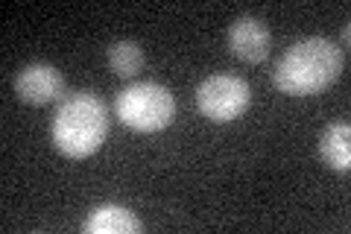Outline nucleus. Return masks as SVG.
Returning <instances> with one entry per match:
<instances>
[{"instance_id":"1","label":"nucleus","mask_w":351,"mask_h":234,"mask_svg":"<svg viewBox=\"0 0 351 234\" xmlns=\"http://www.w3.org/2000/svg\"><path fill=\"white\" fill-rule=\"evenodd\" d=\"M346 68V53L337 41L311 36L295 41L293 47L278 59L272 80L284 94L293 97H311L325 91L328 85L339 80Z\"/></svg>"},{"instance_id":"2","label":"nucleus","mask_w":351,"mask_h":234,"mask_svg":"<svg viewBox=\"0 0 351 234\" xmlns=\"http://www.w3.org/2000/svg\"><path fill=\"white\" fill-rule=\"evenodd\" d=\"M108 135L106 103L91 91H73L62 97L53 115V143L68 159H88L103 147Z\"/></svg>"},{"instance_id":"3","label":"nucleus","mask_w":351,"mask_h":234,"mask_svg":"<svg viewBox=\"0 0 351 234\" xmlns=\"http://www.w3.org/2000/svg\"><path fill=\"white\" fill-rule=\"evenodd\" d=\"M114 111L120 124L135 132H158L173 124L176 97L158 82H135L126 85L114 100Z\"/></svg>"},{"instance_id":"4","label":"nucleus","mask_w":351,"mask_h":234,"mask_svg":"<svg viewBox=\"0 0 351 234\" xmlns=\"http://www.w3.org/2000/svg\"><path fill=\"white\" fill-rule=\"evenodd\" d=\"M252 103V88L246 80L232 73H217L196 88V106L211 124H232Z\"/></svg>"},{"instance_id":"5","label":"nucleus","mask_w":351,"mask_h":234,"mask_svg":"<svg viewBox=\"0 0 351 234\" xmlns=\"http://www.w3.org/2000/svg\"><path fill=\"white\" fill-rule=\"evenodd\" d=\"M15 94L21 103L44 106L64 94V76L47 62H32L15 76Z\"/></svg>"},{"instance_id":"6","label":"nucleus","mask_w":351,"mask_h":234,"mask_svg":"<svg viewBox=\"0 0 351 234\" xmlns=\"http://www.w3.org/2000/svg\"><path fill=\"white\" fill-rule=\"evenodd\" d=\"M269 30L255 15H240L232 27H228V50L234 59L258 65L269 56Z\"/></svg>"},{"instance_id":"7","label":"nucleus","mask_w":351,"mask_h":234,"mask_svg":"<svg viewBox=\"0 0 351 234\" xmlns=\"http://www.w3.org/2000/svg\"><path fill=\"white\" fill-rule=\"evenodd\" d=\"M82 229L85 234H138L141 220L123 205H97Z\"/></svg>"},{"instance_id":"8","label":"nucleus","mask_w":351,"mask_h":234,"mask_svg":"<svg viewBox=\"0 0 351 234\" xmlns=\"http://www.w3.org/2000/svg\"><path fill=\"white\" fill-rule=\"evenodd\" d=\"M319 155L331 170L348 173L351 170V126L331 124L319 138Z\"/></svg>"},{"instance_id":"9","label":"nucleus","mask_w":351,"mask_h":234,"mask_svg":"<svg viewBox=\"0 0 351 234\" xmlns=\"http://www.w3.org/2000/svg\"><path fill=\"white\" fill-rule=\"evenodd\" d=\"M106 59H108V68H112L117 76H123V80L141 73V68H144V50H141V44L132 41V38L114 41L112 47H108Z\"/></svg>"}]
</instances>
